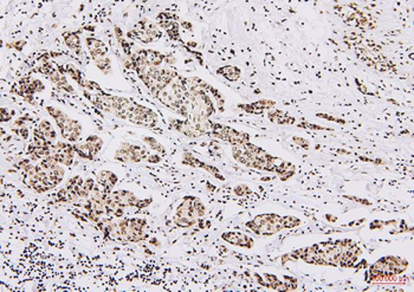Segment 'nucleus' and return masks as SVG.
<instances>
[{
	"label": "nucleus",
	"mask_w": 414,
	"mask_h": 292,
	"mask_svg": "<svg viewBox=\"0 0 414 292\" xmlns=\"http://www.w3.org/2000/svg\"><path fill=\"white\" fill-rule=\"evenodd\" d=\"M57 68H58V70L63 75H69L70 77L81 86V88L83 89L85 88L86 81H88V79L84 78V76H83L82 71L80 69H77L76 67L73 66V64H67V66H57Z\"/></svg>",
	"instance_id": "20"
},
{
	"label": "nucleus",
	"mask_w": 414,
	"mask_h": 292,
	"mask_svg": "<svg viewBox=\"0 0 414 292\" xmlns=\"http://www.w3.org/2000/svg\"><path fill=\"white\" fill-rule=\"evenodd\" d=\"M235 193L238 197H246L252 193V190L246 185H238L235 188Z\"/></svg>",
	"instance_id": "31"
},
{
	"label": "nucleus",
	"mask_w": 414,
	"mask_h": 292,
	"mask_svg": "<svg viewBox=\"0 0 414 292\" xmlns=\"http://www.w3.org/2000/svg\"><path fill=\"white\" fill-rule=\"evenodd\" d=\"M36 128H37L38 131L42 133L43 136H44L48 141L55 143L56 139H57V133L55 131V128L52 127V124L50 123L48 120H42Z\"/></svg>",
	"instance_id": "24"
},
{
	"label": "nucleus",
	"mask_w": 414,
	"mask_h": 292,
	"mask_svg": "<svg viewBox=\"0 0 414 292\" xmlns=\"http://www.w3.org/2000/svg\"><path fill=\"white\" fill-rule=\"evenodd\" d=\"M14 115L13 110H9L6 108H2V114H0V120L2 122H9Z\"/></svg>",
	"instance_id": "32"
},
{
	"label": "nucleus",
	"mask_w": 414,
	"mask_h": 292,
	"mask_svg": "<svg viewBox=\"0 0 414 292\" xmlns=\"http://www.w3.org/2000/svg\"><path fill=\"white\" fill-rule=\"evenodd\" d=\"M25 45H26V42L25 41H18V42H13V43H10V44H7V48L16 49L18 50V51H21Z\"/></svg>",
	"instance_id": "33"
},
{
	"label": "nucleus",
	"mask_w": 414,
	"mask_h": 292,
	"mask_svg": "<svg viewBox=\"0 0 414 292\" xmlns=\"http://www.w3.org/2000/svg\"><path fill=\"white\" fill-rule=\"evenodd\" d=\"M268 117H269V120L272 122V123H277V124H293L295 122L294 117H290L289 115L283 113V111H280V110L270 109L268 113Z\"/></svg>",
	"instance_id": "23"
},
{
	"label": "nucleus",
	"mask_w": 414,
	"mask_h": 292,
	"mask_svg": "<svg viewBox=\"0 0 414 292\" xmlns=\"http://www.w3.org/2000/svg\"><path fill=\"white\" fill-rule=\"evenodd\" d=\"M326 217H327V219H328V220H329V221H330V220H331V221H336V220H337L336 218H335V217H334V215H329V214H327V215H326Z\"/></svg>",
	"instance_id": "41"
},
{
	"label": "nucleus",
	"mask_w": 414,
	"mask_h": 292,
	"mask_svg": "<svg viewBox=\"0 0 414 292\" xmlns=\"http://www.w3.org/2000/svg\"><path fill=\"white\" fill-rule=\"evenodd\" d=\"M74 145L70 142H56L52 147L51 156L52 158L58 162L59 165L64 166H71L74 164Z\"/></svg>",
	"instance_id": "12"
},
{
	"label": "nucleus",
	"mask_w": 414,
	"mask_h": 292,
	"mask_svg": "<svg viewBox=\"0 0 414 292\" xmlns=\"http://www.w3.org/2000/svg\"><path fill=\"white\" fill-rule=\"evenodd\" d=\"M104 196H106V194H104ZM104 203H106V214L108 217H111V215H113V217L118 219L123 218L124 207H122L110 194H108V196L104 198Z\"/></svg>",
	"instance_id": "21"
},
{
	"label": "nucleus",
	"mask_w": 414,
	"mask_h": 292,
	"mask_svg": "<svg viewBox=\"0 0 414 292\" xmlns=\"http://www.w3.org/2000/svg\"><path fill=\"white\" fill-rule=\"evenodd\" d=\"M17 134L20 135L21 139H23V140H27V138H28V131H27V128H26V127L18 128Z\"/></svg>",
	"instance_id": "35"
},
{
	"label": "nucleus",
	"mask_w": 414,
	"mask_h": 292,
	"mask_svg": "<svg viewBox=\"0 0 414 292\" xmlns=\"http://www.w3.org/2000/svg\"><path fill=\"white\" fill-rule=\"evenodd\" d=\"M276 102L270 100H262L257 101L254 103L250 104H239L238 108L243 109L247 114H254V115H261L264 110H270L275 107Z\"/></svg>",
	"instance_id": "17"
},
{
	"label": "nucleus",
	"mask_w": 414,
	"mask_h": 292,
	"mask_svg": "<svg viewBox=\"0 0 414 292\" xmlns=\"http://www.w3.org/2000/svg\"><path fill=\"white\" fill-rule=\"evenodd\" d=\"M110 196L124 208L136 207L139 208V210H142V208L148 207L149 205L153 203L152 198H148V199H139V198H136L134 196V193H132L131 190L127 189L113 190V192L110 193Z\"/></svg>",
	"instance_id": "11"
},
{
	"label": "nucleus",
	"mask_w": 414,
	"mask_h": 292,
	"mask_svg": "<svg viewBox=\"0 0 414 292\" xmlns=\"http://www.w3.org/2000/svg\"><path fill=\"white\" fill-rule=\"evenodd\" d=\"M210 135L222 140V141L230 143L231 146L244 145V143L250 142V135L247 133L238 132L231 127H226L224 124L215 123V122H212Z\"/></svg>",
	"instance_id": "4"
},
{
	"label": "nucleus",
	"mask_w": 414,
	"mask_h": 292,
	"mask_svg": "<svg viewBox=\"0 0 414 292\" xmlns=\"http://www.w3.org/2000/svg\"><path fill=\"white\" fill-rule=\"evenodd\" d=\"M206 213V207L197 197L187 196L183 198L182 203L176 208L174 215V223L181 229H188L196 225L200 218Z\"/></svg>",
	"instance_id": "1"
},
{
	"label": "nucleus",
	"mask_w": 414,
	"mask_h": 292,
	"mask_svg": "<svg viewBox=\"0 0 414 292\" xmlns=\"http://www.w3.org/2000/svg\"><path fill=\"white\" fill-rule=\"evenodd\" d=\"M103 147V140L97 135H90L82 143H74V150L78 156L91 161Z\"/></svg>",
	"instance_id": "9"
},
{
	"label": "nucleus",
	"mask_w": 414,
	"mask_h": 292,
	"mask_svg": "<svg viewBox=\"0 0 414 292\" xmlns=\"http://www.w3.org/2000/svg\"><path fill=\"white\" fill-rule=\"evenodd\" d=\"M161 161V156L159 155H155V154H150L149 157L147 158V162H149V164H159Z\"/></svg>",
	"instance_id": "36"
},
{
	"label": "nucleus",
	"mask_w": 414,
	"mask_h": 292,
	"mask_svg": "<svg viewBox=\"0 0 414 292\" xmlns=\"http://www.w3.org/2000/svg\"><path fill=\"white\" fill-rule=\"evenodd\" d=\"M245 226L252 232H254L258 236H273L282 231L283 227V217L275 213H266L259 214L254 217L250 221L245 223Z\"/></svg>",
	"instance_id": "2"
},
{
	"label": "nucleus",
	"mask_w": 414,
	"mask_h": 292,
	"mask_svg": "<svg viewBox=\"0 0 414 292\" xmlns=\"http://www.w3.org/2000/svg\"><path fill=\"white\" fill-rule=\"evenodd\" d=\"M81 31H69V32H64L63 34V39L66 45L69 48L71 51H73L76 56H82V45H81V37H80Z\"/></svg>",
	"instance_id": "18"
},
{
	"label": "nucleus",
	"mask_w": 414,
	"mask_h": 292,
	"mask_svg": "<svg viewBox=\"0 0 414 292\" xmlns=\"http://www.w3.org/2000/svg\"><path fill=\"white\" fill-rule=\"evenodd\" d=\"M221 239L225 240L226 243L235 245V246L245 248H251L254 244V241L251 237L240 232H224L221 234Z\"/></svg>",
	"instance_id": "14"
},
{
	"label": "nucleus",
	"mask_w": 414,
	"mask_h": 292,
	"mask_svg": "<svg viewBox=\"0 0 414 292\" xmlns=\"http://www.w3.org/2000/svg\"><path fill=\"white\" fill-rule=\"evenodd\" d=\"M169 128L173 129V131H175V132L181 133V134H183L189 139H197L204 135L200 131H198L196 125L193 124V122L189 120H185V121L171 120Z\"/></svg>",
	"instance_id": "13"
},
{
	"label": "nucleus",
	"mask_w": 414,
	"mask_h": 292,
	"mask_svg": "<svg viewBox=\"0 0 414 292\" xmlns=\"http://www.w3.org/2000/svg\"><path fill=\"white\" fill-rule=\"evenodd\" d=\"M300 127H303V128H309V129H314V131H323V127H319V125H314V124H309V123H303V124H300Z\"/></svg>",
	"instance_id": "38"
},
{
	"label": "nucleus",
	"mask_w": 414,
	"mask_h": 292,
	"mask_svg": "<svg viewBox=\"0 0 414 292\" xmlns=\"http://www.w3.org/2000/svg\"><path fill=\"white\" fill-rule=\"evenodd\" d=\"M82 133V125L80 124V122L76 120H73V122L68 125L67 128H64L63 131H60V135L62 138L66 140V141L70 143H76L80 139Z\"/></svg>",
	"instance_id": "19"
},
{
	"label": "nucleus",
	"mask_w": 414,
	"mask_h": 292,
	"mask_svg": "<svg viewBox=\"0 0 414 292\" xmlns=\"http://www.w3.org/2000/svg\"><path fill=\"white\" fill-rule=\"evenodd\" d=\"M84 183V180L82 176L77 175L71 178L66 187L60 188L56 194V203H75V201L81 199L82 186Z\"/></svg>",
	"instance_id": "8"
},
{
	"label": "nucleus",
	"mask_w": 414,
	"mask_h": 292,
	"mask_svg": "<svg viewBox=\"0 0 414 292\" xmlns=\"http://www.w3.org/2000/svg\"><path fill=\"white\" fill-rule=\"evenodd\" d=\"M293 140H294L295 143H297V145L301 146L302 148H303V149H309V142L307 141V140H304L302 138H298V136H294Z\"/></svg>",
	"instance_id": "34"
},
{
	"label": "nucleus",
	"mask_w": 414,
	"mask_h": 292,
	"mask_svg": "<svg viewBox=\"0 0 414 292\" xmlns=\"http://www.w3.org/2000/svg\"><path fill=\"white\" fill-rule=\"evenodd\" d=\"M127 37L141 42L143 44H149V43L155 42L156 39L163 37V32L160 31L156 24L145 18V19L140 20L134 28L127 32Z\"/></svg>",
	"instance_id": "3"
},
{
	"label": "nucleus",
	"mask_w": 414,
	"mask_h": 292,
	"mask_svg": "<svg viewBox=\"0 0 414 292\" xmlns=\"http://www.w3.org/2000/svg\"><path fill=\"white\" fill-rule=\"evenodd\" d=\"M165 58L166 55H164V53H160L155 50H147V60L152 67L159 68L165 62Z\"/></svg>",
	"instance_id": "26"
},
{
	"label": "nucleus",
	"mask_w": 414,
	"mask_h": 292,
	"mask_svg": "<svg viewBox=\"0 0 414 292\" xmlns=\"http://www.w3.org/2000/svg\"><path fill=\"white\" fill-rule=\"evenodd\" d=\"M217 74L222 76L230 82H236L240 77V69L235 66H224L217 69Z\"/></svg>",
	"instance_id": "25"
},
{
	"label": "nucleus",
	"mask_w": 414,
	"mask_h": 292,
	"mask_svg": "<svg viewBox=\"0 0 414 292\" xmlns=\"http://www.w3.org/2000/svg\"><path fill=\"white\" fill-rule=\"evenodd\" d=\"M36 71L39 74H43L44 76H46V77H48L58 89L63 90V91H66V92H70V93L74 92V88L69 84V83H68L66 75H63L62 73H60V71L58 70V68L53 67V64L49 63V62H44L41 67L36 69Z\"/></svg>",
	"instance_id": "10"
},
{
	"label": "nucleus",
	"mask_w": 414,
	"mask_h": 292,
	"mask_svg": "<svg viewBox=\"0 0 414 292\" xmlns=\"http://www.w3.org/2000/svg\"><path fill=\"white\" fill-rule=\"evenodd\" d=\"M181 26H183L185 28H187V30H192V24L190 23H187V21H181Z\"/></svg>",
	"instance_id": "40"
},
{
	"label": "nucleus",
	"mask_w": 414,
	"mask_h": 292,
	"mask_svg": "<svg viewBox=\"0 0 414 292\" xmlns=\"http://www.w3.org/2000/svg\"><path fill=\"white\" fill-rule=\"evenodd\" d=\"M95 181H93V179L91 178H88L86 180H84V183H83L82 186V192H81V199H88L90 193L92 192L93 187H95Z\"/></svg>",
	"instance_id": "29"
},
{
	"label": "nucleus",
	"mask_w": 414,
	"mask_h": 292,
	"mask_svg": "<svg viewBox=\"0 0 414 292\" xmlns=\"http://www.w3.org/2000/svg\"><path fill=\"white\" fill-rule=\"evenodd\" d=\"M319 117H323V118H327V120L329 121H335V122H338V123H342V124H345V121L343 120H338V118H335L333 116H328V115H323V114H317Z\"/></svg>",
	"instance_id": "37"
},
{
	"label": "nucleus",
	"mask_w": 414,
	"mask_h": 292,
	"mask_svg": "<svg viewBox=\"0 0 414 292\" xmlns=\"http://www.w3.org/2000/svg\"><path fill=\"white\" fill-rule=\"evenodd\" d=\"M355 82H356V83H358V88H359V90H360V91H361L362 93H368V90H367V88H366V86H365V85H363L361 82H360V81H358V79H355Z\"/></svg>",
	"instance_id": "39"
},
{
	"label": "nucleus",
	"mask_w": 414,
	"mask_h": 292,
	"mask_svg": "<svg viewBox=\"0 0 414 292\" xmlns=\"http://www.w3.org/2000/svg\"><path fill=\"white\" fill-rule=\"evenodd\" d=\"M96 64V67L99 68L100 71H102L104 75H109L111 73V62L109 57H102V58L95 59L93 60Z\"/></svg>",
	"instance_id": "27"
},
{
	"label": "nucleus",
	"mask_w": 414,
	"mask_h": 292,
	"mask_svg": "<svg viewBox=\"0 0 414 292\" xmlns=\"http://www.w3.org/2000/svg\"><path fill=\"white\" fill-rule=\"evenodd\" d=\"M142 141L146 142L147 145L150 147V149H153L155 151H159V153H161L163 155L167 154V151H166V148L163 145H161L160 142H157L154 138H150V136H143Z\"/></svg>",
	"instance_id": "28"
},
{
	"label": "nucleus",
	"mask_w": 414,
	"mask_h": 292,
	"mask_svg": "<svg viewBox=\"0 0 414 292\" xmlns=\"http://www.w3.org/2000/svg\"><path fill=\"white\" fill-rule=\"evenodd\" d=\"M301 223V220L295 217H283V227L284 229H293Z\"/></svg>",
	"instance_id": "30"
},
{
	"label": "nucleus",
	"mask_w": 414,
	"mask_h": 292,
	"mask_svg": "<svg viewBox=\"0 0 414 292\" xmlns=\"http://www.w3.org/2000/svg\"><path fill=\"white\" fill-rule=\"evenodd\" d=\"M45 89V85L39 79L32 78L30 76L24 77L14 83L10 92L18 95L26 101L27 103L34 104V96L36 92H42Z\"/></svg>",
	"instance_id": "5"
},
{
	"label": "nucleus",
	"mask_w": 414,
	"mask_h": 292,
	"mask_svg": "<svg viewBox=\"0 0 414 292\" xmlns=\"http://www.w3.org/2000/svg\"><path fill=\"white\" fill-rule=\"evenodd\" d=\"M46 110H48L50 116L56 121V124L59 128V131H63L64 128H67L73 122V118H70L66 113H63L62 110L57 109L55 107H46Z\"/></svg>",
	"instance_id": "22"
},
{
	"label": "nucleus",
	"mask_w": 414,
	"mask_h": 292,
	"mask_svg": "<svg viewBox=\"0 0 414 292\" xmlns=\"http://www.w3.org/2000/svg\"><path fill=\"white\" fill-rule=\"evenodd\" d=\"M85 42H86V46H88L90 56L92 57L93 60L107 56L108 48L102 41H100V39L93 38V37H86Z\"/></svg>",
	"instance_id": "16"
},
{
	"label": "nucleus",
	"mask_w": 414,
	"mask_h": 292,
	"mask_svg": "<svg viewBox=\"0 0 414 292\" xmlns=\"http://www.w3.org/2000/svg\"><path fill=\"white\" fill-rule=\"evenodd\" d=\"M97 182L99 185L102 187V192L108 196L113 192V189L116 186V183L118 181L117 175L115 173L110 171H101L99 174H97Z\"/></svg>",
	"instance_id": "15"
},
{
	"label": "nucleus",
	"mask_w": 414,
	"mask_h": 292,
	"mask_svg": "<svg viewBox=\"0 0 414 292\" xmlns=\"http://www.w3.org/2000/svg\"><path fill=\"white\" fill-rule=\"evenodd\" d=\"M132 123L142 125V127L154 128L157 123V116L153 110L146 108L141 104L133 102L131 109L128 110L127 120Z\"/></svg>",
	"instance_id": "6"
},
{
	"label": "nucleus",
	"mask_w": 414,
	"mask_h": 292,
	"mask_svg": "<svg viewBox=\"0 0 414 292\" xmlns=\"http://www.w3.org/2000/svg\"><path fill=\"white\" fill-rule=\"evenodd\" d=\"M150 153L146 148L132 143L123 142L114 155L115 160L120 162H141L149 157Z\"/></svg>",
	"instance_id": "7"
}]
</instances>
